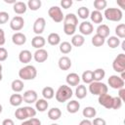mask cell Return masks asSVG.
<instances>
[{
	"mask_svg": "<svg viewBox=\"0 0 125 125\" xmlns=\"http://www.w3.org/2000/svg\"><path fill=\"white\" fill-rule=\"evenodd\" d=\"M73 95L72 89L70 86L68 85H62L58 88L57 92L55 93V98L57 100V102L59 103H64L66 101H68Z\"/></svg>",
	"mask_w": 125,
	"mask_h": 125,
	"instance_id": "cell-1",
	"label": "cell"
},
{
	"mask_svg": "<svg viewBox=\"0 0 125 125\" xmlns=\"http://www.w3.org/2000/svg\"><path fill=\"white\" fill-rule=\"evenodd\" d=\"M36 115V109L33 108L32 106H22V107H19L16 109L15 111V116L17 119L21 120V121H24L26 119L35 117Z\"/></svg>",
	"mask_w": 125,
	"mask_h": 125,
	"instance_id": "cell-2",
	"label": "cell"
},
{
	"mask_svg": "<svg viewBox=\"0 0 125 125\" xmlns=\"http://www.w3.org/2000/svg\"><path fill=\"white\" fill-rule=\"evenodd\" d=\"M37 76V69L34 65L26 64L19 70V77L21 80H33Z\"/></svg>",
	"mask_w": 125,
	"mask_h": 125,
	"instance_id": "cell-3",
	"label": "cell"
},
{
	"mask_svg": "<svg viewBox=\"0 0 125 125\" xmlns=\"http://www.w3.org/2000/svg\"><path fill=\"white\" fill-rule=\"evenodd\" d=\"M89 91L92 95L101 96L103 94H106L108 91L107 86L102 81H93L89 84Z\"/></svg>",
	"mask_w": 125,
	"mask_h": 125,
	"instance_id": "cell-4",
	"label": "cell"
},
{
	"mask_svg": "<svg viewBox=\"0 0 125 125\" xmlns=\"http://www.w3.org/2000/svg\"><path fill=\"white\" fill-rule=\"evenodd\" d=\"M103 16H104V18L107 21H120L122 20L123 14H122V11L119 8H106L104 10V13Z\"/></svg>",
	"mask_w": 125,
	"mask_h": 125,
	"instance_id": "cell-5",
	"label": "cell"
},
{
	"mask_svg": "<svg viewBox=\"0 0 125 125\" xmlns=\"http://www.w3.org/2000/svg\"><path fill=\"white\" fill-rule=\"evenodd\" d=\"M48 15L55 22H62L63 21V18H64V15L62 14V8H60L59 6H52L48 10Z\"/></svg>",
	"mask_w": 125,
	"mask_h": 125,
	"instance_id": "cell-6",
	"label": "cell"
},
{
	"mask_svg": "<svg viewBox=\"0 0 125 125\" xmlns=\"http://www.w3.org/2000/svg\"><path fill=\"white\" fill-rule=\"evenodd\" d=\"M112 68L117 73L125 71V54L121 53L117 55V57L112 62Z\"/></svg>",
	"mask_w": 125,
	"mask_h": 125,
	"instance_id": "cell-7",
	"label": "cell"
},
{
	"mask_svg": "<svg viewBox=\"0 0 125 125\" xmlns=\"http://www.w3.org/2000/svg\"><path fill=\"white\" fill-rule=\"evenodd\" d=\"M107 83L109 85V87H111L112 89H121L124 87V80L122 78H120V76L118 75H110L107 79Z\"/></svg>",
	"mask_w": 125,
	"mask_h": 125,
	"instance_id": "cell-8",
	"label": "cell"
},
{
	"mask_svg": "<svg viewBox=\"0 0 125 125\" xmlns=\"http://www.w3.org/2000/svg\"><path fill=\"white\" fill-rule=\"evenodd\" d=\"M23 26H24V20L21 16L14 17L10 21V27L14 31H20L23 28Z\"/></svg>",
	"mask_w": 125,
	"mask_h": 125,
	"instance_id": "cell-9",
	"label": "cell"
},
{
	"mask_svg": "<svg viewBox=\"0 0 125 125\" xmlns=\"http://www.w3.org/2000/svg\"><path fill=\"white\" fill-rule=\"evenodd\" d=\"M45 26H46V21L44 18L42 17H39L35 20L34 23H33V32L36 34V35H40L44 32V29H45Z\"/></svg>",
	"mask_w": 125,
	"mask_h": 125,
	"instance_id": "cell-10",
	"label": "cell"
},
{
	"mask_svg": "<svg viewBox=\"0 0 125 125\" xmlns=\"http://www.w3.org/2000/svg\"><path fill=\"white\" fill-rule=\"evenodd\" d=\"M112 100H113V97H111L109 94L106 93V94H103V95L99 96L98 102L104 107H105L107 109H110L112 107Z\"/></svg>",
	"mask_w": 125,
	"mask_h": 125,
	"instance_id": "cell-11",
	"label": "cell"
},
{
	"mask_svg": "<svg viewBox=\"0 0 125 125\" xmlns=\"http://www.w3.org/2000/svg\"><path fill=\"white\" fill-rule=\"evenodd\" d=\"M81 35H90L92 34V32L94 31V26L93 24L90 22V21H82L80 24H79V27H78Z\"/></svg>",
	"mask_w": 125,
	"mask_h": 125,
	"instance_id": "cell-12",
	"label": "cell"
},
{
	"mask_svg": "<svg viewBox=\"0 0 125 125\" xmlns=\"http://www.w3.org/2000/svg\"><path fill=\"white\" fill-rule=\"evenodd\" d=\"M22 100L26 104H33L38 100V95L34 90H27L23 93Z\"/></svg>",
	"mask_w": 125,
	"mask_h": 125,
	"instance_id": "cell-13",
	"label": "cell"
},
{
	"mask_svg": "<svg viewBox=\"0 0 125 125\" xmlns=\"http://www.w3.org/2000/svg\"><path fill=\"white\" fill-rule=\"evenodd\" d=\"M48 57H49L48 52L43 48L42 49H37L33 54V59L37 62H44L45 61H47Z\"/></svg>",
	"mask_w": 125,
	"mask_h": 125,
	"instance_id": "cell-14",
	"label": "cell"
},
{
	"mask_svg": "<svg viewBox=\"0 0 125 125\" xmlns=\"http://www.w3.org/2000/svg\"><path fill=\"white\" fill-rule=\"evenodd\" d=\"M80 80H81L80 76L77 73H75V72L68 73L66 75V78H65V81H66L68 86H78Z\"/></svg>",
	"mask_w": 125,
	"mask_h": 125,
	"instance_id": "cell-15",
	"label": "cell"
},
{
	"mask_svg": "<svg viewBox=\"0 0 125 125\" xmlns=\"http://www.w3.org/2000/svg\"><path fill=\"white\" fill-rule=\"evenodd\" d=\"M58 65L62 70H68L71 67V60L67 56H62L59 59Z\"/></svg>",
	"mask_w": 125,
	"mask_h": 125,
	"instance_id": "cell-16",
	"label": "cell"
},
{
	"mask_svg": "<svg viewBox=\"0 0 125 125\" xmlns=\"http://www.w3.org/2000/svg\"><path fill=\"white\" fill-rule=\"evenodd\" d=\"M12 42L15 45L21 46V45L25 44V42H26V36L23 33H21V32H16L12 36Z\"/></svg>",
	"mask_w": 125,
	"mask_h": 125,
	"instance_id": "cell-17",
	"label": "cell"
},
{
	"mask_svg": "<svg viewBox=\"0 0 125 125\" xmlns=\"http://www.w3.org/2000/svg\"><path fill=\"white\" fill-rule=\"evenodd\" d=\"M46 44V40L43 36L41 35H36L31 39V45L33 48L37 49H42Z\"/></svg>",
	"mask_w": 125,
	"mask_h": 125,
	"instance_id": "cell-18",
	"label": "cell"
},
{
	"mask_svg": "<svg viewBox=\"0 0 125 125\" xmlns=\"http://www.w3.org/2000/svg\"><path fill=\"white\" fill-rule=\"evenodd\" d=\"M33 58V55L29 50H21L19 54V61L22 63H28L30 62L31 59Z\"/></svg>",
	"mask_w": 125,
	"mask_h": 125,
	"instance_id": "cell-19",
	"label": "cell"
},
{
	"mask_svg": "<svg viewBox=\"0 0 125 125\" xmlns=\"http://www.w3.org/2000/svg\"><path fill=\"white\" fill-rule=\"evenodd\" d=\"M63 24H71L74 26L78 25V19L77 16L73 13H68L63 18Z\"/></svg>",
	"mask_w": 125,
	"mask_h": 125,
	"instance_id": "cell-20",
	"label": "cell"
},
{
	"mask_svg": "<svg viewBox=\"0 0 125 125\" xmlns=\"http://www.w3.org/2000/svg\"><path fill=\"white\" fill-rule=\"evenodd\" d=\"M13 9H14V12L18 15H22L26 12L27 10V5L26 3L22 2V1H17L14 6H13Z\"/></svg>",
	"mask_w": 125,
	"mask_h": 125,
	"instance_id": "cell-21",
	"label": "cell"
},
{
	"mask_svg": "<svg viewBox=\"0 0 125 125\" xmlns=\"http://www.w3.org/2000/svg\"><path fill=\"white\" fill-rule=\"evenodd\" d=\"M9 102H10V104L13 105V106H20L21 104V103L23 102L22 95L18 94V93H15V94L11 95V97L9 99Z\"/></svg>",
	"mask_w": 125,
	"mask_h": 125,
	"instance_id": "cell-22",
	"label": "cell"
},
{
	"mask_svg": "<svg viewBox=\"0 0 125 125\" xmlns=\"http://www.w3.org/2000/svg\"><path fill=\"white\" fill-rule=\"evenodd\" d=\"M48 106H49V104L45 99H39L35 102V109L40 112L46 111L48 109Z\"/></svg>",
	"mask_w": 125,
	"mask_h": 125,
	"instance_id": "cell-23",
	"label": "cell"
},
{
	"mask_svg": "<svg viewBox=\"0 0 125 125\" xmlns=\"http://www.w3.org/2000/svg\"><path fill=\"white\" fill-rule=\"evenodd\" d=\"M79 108H80V104L75 100L69 101L66 104V110L69 113H76L79 110Z\"/></svg>",
	"mask_w": 125,
	"mask_h": 125,
	"instance_id": "cell-24",
	"label": "cell"
},
{
	"mask_svg": "<svg viewBox=\"0 0 125 125\" xmlns=\"http://www.w3.org/2000/svg\"><path fill=\"white\" fill-rule=\"evenodd\" d=\"M62 116V110L59 108V107H52L48 110V117L51 119V120H58L60 119Z\"/></svg>",
	"mask_w": 125,
	"mask_h": 125,
	"instance_id": "cell-25",
	"label": "cell"
},
{
	"mask_svg": "<svg viewBox=\"0 0 125 125\" xmlns=\"http://www.w3.org/2000/svg\"><path fill=\"white\" fill-rule=\"evenodd\" d=\"M96 34H98V35H100V36H102V37H104V39L109 35V32H110V29H109V27L106 25V24H100L98 27H97V29H96Z\"/></svg>",
	"mask_w": 125,
	"mask_h": 125,
	"instance_id": "cell-26",
	"label": "cell"
},
{
	"mask_svg": "<svg viewBox=\"0 0 125 125\" xmlns=\"http://www.w3.org/2000/svg\"><path fill=\"white\" fill-rule=\"evenodd\" d=\"M47 42L52 45V46H57V45H60L61 43V37L60 35L57 33V32H52L48 35L47 37Z\"/></svg>",
	"mask_w": 125,
	"mask_h": 125,
	"instance_id": "cell-27",
	"label": "cell"
},
{
	"mask_svg": "<svg viewBox=\"0 0 125 125\" xmlns=\"http://www.w3.org/2000/svg\"><path fill=\"white\" fill-rule=\"evenodd\" d=\"M89 17H90L91 21L94 23H98V24L99 23H102V21L104 20V16H103L102 12H99V11H96V10H94L93 12H91Z\"/></svg>",
	"mask_w": 125,
	"mask_h": 125,
	"instance_id": "cell-28",
	"label": "cell"
},
{
	"mask_svg": "<svg viewBox=\"0 0 125 125\" xmlns=\"http://www.w3.org/2000/svg\"><path fill=\"white\" fill-rule=\"evenodd\" d=\"M82 114L86 119H91L94 118L97 114V110L95 107L93 106H86L84 107V109L82 110Z\"/></svg>",
	"mask_w": 125,
	"mask_h": 125,
	"instance_id": "cell-29",
	"label": "cell"
},
{
	"mask_svg": "<svg viewBox=\"0 0 125 125\" xmlns=\"http://www.w3.org/2000/svg\"><path fill=\"white\" fill-rule=\"evenodd\" d=\"M85 43V38L81 34H75L71 38V45L74 47H81Z\"/></svg>",
	"mask_w": 125,
	"mask_h": 125,
	"instance_id": "cell-30",
	"label": "cell"
},
{
	"mask_svg": "<svg viewBox=\"0 0 125 125\" xmlns=\"http://www.w3.org/2000/svg\"><path fill=\"white\" fill-rule=\"evenodd\" d=\"M23 87H24L23 82H22V80H21V79H15V80H13L12 83H11V88H12V90H13L15 93H20V92H21V91L23 90Z\"/></svg>",
	"mask_w": 125,
	"mask_h": 125,
	"instance_id": "cell-31",
	"label": "cell"
},
{
	"mask_svg": "<svg viewBox=\"0 0 125 125\" xmlns=\"http://www.w3.org/2000/svg\"><path fill=\"white\" fill-rule=\"evenodd\" d=\"M42 96L45 100H51L55 97V91L52 87L46 86L42 89Z\"/></svg>",
	"mask_w": 125,
	"mask_h": 125,
	"instance_id": "cell-32",
	"label": "cell"
},
{
	"mask_svg": "<svg viewBox=\"0 0 125 125\" xmlns=\"http://www.w3.org/2000/svg\"><path fill=\"white\" fill-rule=\"evenodd\" d=\"M60 52L63 55H66V54H69L71 51H72V45L67 42V41H63L62 43H60Z\"/></svg>",
	"mask_w": 125,
	"mask_h": 125,
	"instance_id": "cell-33",
	"label": "cell"
},
{
	"mask_svg": "<svg viewBox=\"0 0 125 125\" xmlns=\"http://www.w3.org/2000/svg\"><path fill=\"white\" fill-rule=\"evenodd\" d=\"M75 96L76 98H78L79 100H82L84 99L86 96H87V89L84 85H78L76 86V89H75Z\"/></svg>",
	"mask_w": 125,
	"mask_h": 125,
	"instance_id": "cell-34",
	"label": "cell"
},
{
	"mask_svg": "<svg viewBox=\"0 0 125 125\" xmlns=\"http://www.w3.org/2000/svg\"><path fill=\"white\" fill-rule=\"evenodd\" d=\"M105 76V71L104 68H97L93 71V80L94 81H102Z\"/></svg>",
	"mask_w": 125,
	"mask_h": 125,
	"instance_id": "cell-35",
	"label": "cell"
},
{
	"mask_svg": "<svg viewBox=\"0 0 125 125\" xmlns=\"http://www.w3.org/2000/svg\"><path fill=\"white\" fill-rule=\"evenodd\" d=\"M106 43H107V46L109 48L115 49L120 45V39L116 36H109L106 40Z\"/></svg>",
	"mask_w": 125,
	"mask_h": 125,
	"instance_id": "cell-36",
	"label": "cell"
},
{
	"mask_svg": "<svg viewBox=\"0 0 125 125\" xmlns=\"http://www.w3.org/2000/svg\"><path fill=\"white\" fill-rule=\"evenodd\" d=\"M82 79V81L86 84H90L92 83L94 80H93V71L92 70H85L83 73H82V76L80 77Z\"/></svg>",
	"mask_w": 125,
	"mask_h": 125,
	"instance_id": "cell-37",
	"label": "cell"
},
{
	"mask_svg": "<svg viewBox=\"0 0 125 125\" xmlns=\"http://www.w3.org/2000/svg\"><path fill=\"white\" fill-rule=\"evenodd\" d=\"M26 5H27V8L30 9L31 11H37L40 9L42 2L41 0H28Z\"/></svg>",
	"mask_w": 125,
	"mask_h": 125,
	"instance_id": "cell-38",
	"label": "cell"
},
{
	"mask_svg": "<svg viewBox=\"0 0 125 125\" xmlns=\"http://www.w3.org/2000/svg\"><path fill=\"white\" fill-rule=\"evenodd\" d=\"M77 15H78V17L80 18V19H82V20H87L88 18H89V16H90V11H89V9L87 8V7H80V8H78V10H77Z\"/></svg>",
	"mask_w": 125,
	"mask_h": 125,
	"instance_id": "cell-39",
	"label": "cell"
},
{
	"mask_svg": "<svg viewBox=\"0 0 125 125\" xmlns=\"http://www.w3.org/2000/svg\"><path fill=\"white\" fill-rule=\"evenodd\" d=\"M91 42H92V44H93L95 47H101V46H103V45L104 44L105 39H104V37L98 35V34H95V35L92 37Z\"/></svg>",
	"mask_w": 125,
	"mask_h": 125,
	"instance_id": "cell-40",
	"label": "cell"
},
{
	"mask_svg": "<svg viewBox=\"0 0 125 125\" xmlns=\"http://www.w3.org/2000/svg\"><path fill=\"white\" fill-rule=\"evenodd\" d=\"M115 34H116V37H118L119 39L125 38V24L124 23H119L115 27Z\"/></svg>",
	"mask_w": 125,
	"mask_h": 125,
	"instance_id": "cell-41",
	"label": "cell"
},
{
	"mask_svg": "<svg viewBox=\"0 0 125 125\" xmlns=\"http://www.w3.org/2000/svg\"><path fill=\"white\" fill-rule=\"evenodd\" d=\"M106 5H107V2L105 0H95L94 1V8L96 9V11H99V12H101L102 10H105Z\"/></svg>",
	"mask_w": 125,
	"mask_h": 125,
	"instance_id": "cell-42",
	"label": "cell"
},
{
	"mask_svg": "<svg viewBox=\"0 0 125 125\" xmlns=\"http://www.w3.org/2000/svg\"><path fill=\"white\" fill-rule=\"evenodd\" d=\"M76 31V26L71 24H63V32L66 35H74Z\"/></svg>",
	"mask_w": 125,
	"mask_h": 125,
	"instance_id": "cell-43",
	"label": "cell"
},
{
	"mask_svg": "<svg viewBox=\"0 0 125 125\" xmlns=\"http://www.w3.org/2000/svg\"><path fill=\"white\" fill-rule=\"evenodd\" d=\"M21 125H41V121L38 118L32 117V118H29V119L22 121Z\"/></svg>",
	"mask_w": 125,
	"mask_h": 125,
	"instance_id": "cell-44",
	"label": "cell"
},
{
	"mask_svg": "<svg viewBox=\"0 0 125 125\" xmlns=\"http://www.w3.org/2000/svg\"><path fill=\"white\" fill-rule=\"evenodd\" d=\"M122 104L123 102L118 98V97H113V100H112V109H119L121 106H122Z\"/></svg>",
	"mask_w": 125,
	"mask_h": 125,
	"instance_id": "cell-45",
	"label": "cell"
},
{
	"mask_svg": "<svg viewBox=\"0 0 125 125\" xmlns=\"http://www.w3.org/2000/svg\"><path fill=\"white\" fill-rule=\"evenodd\" d=\"M9 14L5 11L0 12V24H5L9 21Z\"/></svg>",
	"mask_w": 125,
	"mask_h": 125,
	"instance_id": "cell-46",
	"label": "cell"
},
{
	"mask_svg": "<svg viewBox=\"0 0 125 125\" xmlns=\"http://www.w3.org/2000/svg\"><path fill=\"white\" fill-rule=\"evenodd\" d=\"M8 58V51L4 47H0V62L6 61Z\"/></svg>",
	"mask_w": 125,
	"mask_h": 125,
	"instance_id": "cell-47",
	"label": "cell"
},
{
	"mask_svg": "<svg viewBox=\"0 0 125 125\" xmlns=\"http://www.w3.org/2000/svg\"><path fill=\"white\" fill-rule=\"evenodd\" d=\"M92 125H106V122L102 117H96L92 121Z\"/></svg>",
	"mask_w": 125,
	"mask_h": 125,
	"instance_id": "cell-48",
	"label": "cell"
},
{
	"mask_svg": "<svg viewBox=\"0 0 125 125\" xmlns=\"http://www.w3.org/2000/svg\"><path fill=\"white\" fill-rule=\"evenodd\" d=\"M73 2L72 0H62L61 1V6L63 8V9H68L72 6Z\"/></svg>",
	"mask_w": 125,
	"mask_h": 125,
	"instance_id": "cell-49",
	"label": "cell"
},
{
	"mask_svg": "<svg viewBox=\"0 0 125 125\" xmlns=\"http://www.w3.org/2000/svg\"><path fill=\"white\" fill-rule=\"evenodd\" d=\"M117 97H118L122 102L125 101V89H124V87L118 90V96H117Z\"/></svg>",
	"mask_w": 125,
	"mask_h": 125,
	"instance_id": "cell-50",
	"label": "cell"
},
{
	"mask_svg": "<svg viewBox=\"0 0 125 125\" xmlns=\"http://www.w3.org/2000/svg\"><path fill=\"white\" fill-rule=\"evenodd\" d=\"M6 42V39H5V32L2 28H0V47L3 46Z\"/></svg>",
	"mask_w": 125,
	"mask_h": 125,
	"instance_id": "cell-51",
	"label": "cell"
},
{
	"mask_svg": "<svg viewBox=\"0 0 125 125\" xmlns=\"http://www.w3.org/2000/svg\"><path fill=\"white\" fill-rule=\"evenodd\" d=\"M2 125H15V123L11 118H6L2 121Z\"/></svg>",
	"mask_w": 125,
	"mask_h": 125,
	"instance_id": "cell-52",
	"label": "cell"
},
{
	"mask_svg": "<svg viewBox=\"0 0 125 125\" xmlns=\"http://www.w3.org/2000/svg\"><path fill=\"white\" fill-rule=\"evenodd\" d=\"M79 125H92V121H90V119H83L80 121Z\"/></svg>",
	"mask_w": 125,
	"mask_h": 125,
	"instance_id": "cell-53",
	"label": "cell"
},
{
	"mask_svg": "<svg viewBox=\"0 0 125 125\" xmlns=\"http://www.w3.org/2000/svg\"><path fill=\"white\" fill-rule=\"evenodd\" d=\"M4 2H5V3H8V4H13V5H14L17 1H16V0H4Z\"/></svg>",
	"mask_w": 125,
	"mask_h": 125,
	"instance_id": "cell-54",
	"label": "cell"
},
{
	"mask_svg": "<svg viewBox=\"0 0 125 125\" xmlns=\"http://www.w3.org/2000/svg\"><path fill=\"white\" fill-rule=\"evenodd\" d=\"M2 70H3V66H2V64L0 63V81L2 80V78H3V74H2Z\"/></svg>",
	"mask_w": 125,
	"mask_h": 125,
	"instance_id": "cell-55",
	"label": "cell"
},
{
	"mask_svg": "<svg viewBox=\"0 0 125 125\" xmlns=\"http://www.w3.org/2000/svg\"><path fill=\"white\" fill-rule=\"evenodd\" d=\"M117 4L120 5V7H121L122 9H125V4H124V2H117Z\"/></svg>",
	"mask_w": 125,
	"mask_h": 125,
	"instance_id": "cell-56",
	"label": "cell"
},
{
	"mask_svg": "<svg viewBox=\"0 0 125 125\" xmlns=\"http://www.w3.org/2000/svg\"><path fill=\"white\" fill-rule=\"evenodd\" d=\"M121 46H122V47H121V48H122V50H123V51H125V41H123V42L121 43Z\"/></svg>",
	"mask_w": 125,
	"mask_h": 125,
	"instance_id": "cell-57",
	"label": "cell"
},
{
	"mask_svg": "<svg viewBox=\"0 0 125 125\" xmlns=\"http://www.w3.org/2000/svg\"><path fill=\"white\" fill-rule=\"evenodd\" d=\"M2 110H3V106H2V104H0V114H1V112H2Z\"/></svg>",
	"mask_w": 125,
	"mask_h": 125,
	"instance_id": "cell-58",
	"label": "cell"
},
{
	"mask_svg": "<svg viewBox=\"0 0 125 125\" xmlns=\"http://www.w3.org/2000/svg\"><path fill=\"white\" fill-rule=\"evenodd\" d=\"M50 125H59V124H57V123H53V124H50Z\"/></svg>",
	"mask_w": 125,
	"mask_h": 125,
	"instance_id": "cell-59",
	"label": "cell"
}]
</instances>
